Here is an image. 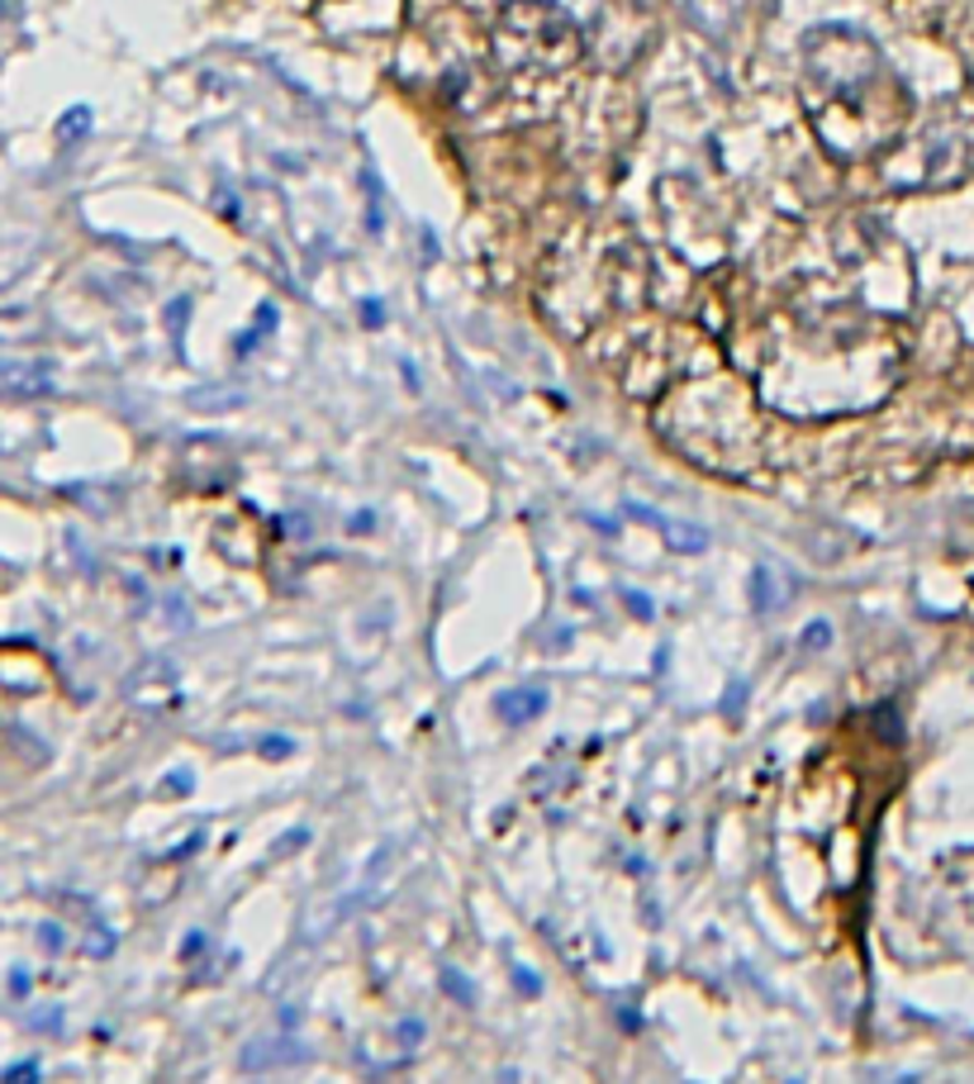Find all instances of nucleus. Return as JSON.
I'll return each instance as SVG.
<instances>
[{"instance_id": "1", "label": "nucleus", "mask_w": 974, "mask_h": 1084, "mask_svg": "<svg viewBox=\"0 0 974 1084\" xmlns=\"http://www.w3.org/2000/svg\"><path fill=\"white\" fill-rule=\"evenodd\" d=\"M804 91L813 124L841 163L889 148L903 129V86L856 29H818L804 39Z\"/></svg>"}, {"instance_id": "2", "label": "nucleus", "mask_w": 974, "mask_h": 1084, "mask_svg": "<svg viewBox=\"0 0 974 1084\" xmlns=\"http://www.w3.org/2000/svg\"><path fill=\"white\" fill-rule=\"evenodd\" d=\"M576 24L552 0H514L500 14L494 58L504 62V72H562L566 62H576Z\"/></svg>"}, {"instance_id": "3", "label": "nucleus", "mask_w": 974, "mask_h": 1084, "mask_svg": "<svg viewBox=\"0 0 974 1084\" xmlns=\"http://www.w3.org/2000/svg\"><path fill=\"white\" fill-rule=\"evenodd\" d=\"M177 695H181V685H177V671H171L167 661H143L138 676L129 680V699L138 709H171Z\"/></svg>"}, {"instance_id": "4", "label": "nucleus", "mask_w": 974, "mask_h": 1084, "mask_svg": "<svg viewBox=\"0 0 974 1084\" xmlns=\"http://www.w3.org/2000/svg\"><path fill=\"white\" fill-rule=\"evenodd\" d=\"M305 1061V1046L295 1038H258L243 1046V1071H276V1065Z\"/></svg>"}, {"instance_id": "5", "label": "nucleus", "mask_w": 974, "mask_h": 1084, "mask_svg": "<svg viewBox=\"0 0 974 1084\" xmlns=\"http://www.w3.org/2000/svg\"><path fill=\"white\" fill-rule=\"evenodd\" d=\"M542 709H547V690H542V685H523V690H504L500 699H494V713H500V719H504L509 728L533 723Z\"/></svg>"}, {"instance_id": "6", "label": "nucleus", "mask_w": 974, "mask_h": 1084, "mask_svg": "<svg viewBox=\"0 0 974 1084\" xmlns=\"http://www.w3.org/2000/svg\"><path fill=\"white\" fill-rule=\"evenodd\" d=\"M628 509H632L637 519H651V523H657V529L666 533V542H670V548H675V552H704V548H709V533L699 529V523H675V519H661L657 509H642V504H628Z\"/></svg>"}, {"instance_id": "7", "label": "nucleus", "mask_w": 974, "mask_h": 1084, "mask_svg": "<svg viewBox=\"0 0 974 1084\" xmlns=\"http://www.w3.org/2000/svg\"><path fill=\"white\" fill-rule=\"evenodd\" d=\"M0 381H6L10 395H39V390H48V362H34V372H29V376H24L20 362H6Z\"/></svg>"}, {"instance_id": "8", "label": "nucleus", "mask_w": 974, "mask_h": 1084, "mask_svg": "<svg viewBox=\"0 0 974 1084\" xmlns=\"http://www.w3.org/2000/svg\"><path fill=\"white\" fill-rule=\"evenodd\" d=\"M752 585H756V609L761 614H771V609H779V604H785V590L775 585V571L771 566H761L756 576H752Z\"/></svg>"}, {"instance_id": "9", "label": "nucleus", "mask_w": 974, "mask_h": 1084, "mask_svg": "<svg viewBox=\"0 0 974 1084\" xmlns=\"http://www.w3.org/2000/svg\"><path fill=\"white\" fill-rule=\"evenodd\" d=\"M442 990L452 994L457 1003H467V1009H475V999H481V994H475V984H471L467 976H461L457 966H447V970H442Z\"/></svg>"}, {"instance_id": "10", "label": "nucleus", "mask_w": 974, "mask_h": 1084, "mask_svg": "<svg viewBox=\"0 0 974 1084\" xmlns=\"http://www.w3.org/2000/svg\"><path fill=\"white\" fill-rule=\"evenodd\" d=\"M86 124H91V110H72V115L62 119V134H67V138H82Z\"/></svg>"}, {"instance_id": "11", "label": "nucleus", "mask_w": 974, "mask_h": 1084, "mask_svg": "<svg viewBox=\"0 0 974 1084\" xmlns=\"http://www.w3.org/2000/svg\"><path fill=\"white\" fill-rule=\"evenodd\" d=\"M399 1042H405V1046L423 1042V1023H399Z\"/></svg>"}, {"instance_id": "12", "label": "nucleus", "mask_w": 974, "mask_h": 1084, "mask_svg": "<svg viewBox=\"0 0 974 1084\" xmlns=\"http://www.w3.org/2000/svg\"><path fill=\"white\" fill-rule=\"evenodd\" d=\"M39 1075V1065L34 1061H29V1065H10V1071H6V1080L14 1084V1080H34Z\"/></svg>"}, {"instance_id": "13", "label": "nucleus", "mask_w": 974, "mask_h": 1084, "mask_svg": "<svg viewBox=\"0 0 974 1084\" xmlns=\"http://www.w3.org/2000/svg\"><path fill=\"white\" fill-rule=\"evenodd\" d=\"M39 932H43V947H48V951H57V947H62V928H53V923H43Z\"/></svg>"}, {"instance_id": "14", "label": "nucleus", "mask_w": 974, "mask_h": 1084, "mask_svg": "<svg viewBox=\"0 0 974 1084\" xmlns=\"http://www.w3.org/2000/svg\"><path fill=\"white\" fill-rule=\"evenodd\" d=\"M514 980H519V990H523V994H537V976H528L523 966H514Z\"/></svg>"}, {"instance_id": "15", "label": "nucleus", "mask_w": 974, "mask_h": 1084, "mask_svg": "<svg viewBox=\"0 0 974 1084\" xmlns=\"http://www.w3.org/2000/svg\"><path fill=\"white\" fill-rule=\"evenodd\" d=\"M880 732H884V738H889V742H899V719H893V713H889V709L880 713Z\"/></svg>"}, {"instance_id": "16", "label": "nucleus", "mask_w": 974, "mask_h": 1084, "mask_svg": "<svg viewBox=\"0 0 974 1084\" xmlns=\"http://www.w3.org/2000/svg\"><path fill=\"white\" fill-rule=\"evenodd\" d=\"M167 780H171V785H167V794H186V790H190V775H186V771H171Z\"/></svg>"}, {"instance_id": "17", "label": "nucleus", "mask_w": 974, "mask_h": 1084, "mask_svg": "<svg viewBox=\"0 0 974 1084\" xmlns=\"http://www.w3.org/2000/svg\"><path fill=\"white\" fill-rule=\"evenodd\" d=\"M34 1028H43V1032H57V1028H62V1018H57V1013H43V1018L34 1013Z\"/></svg>"}, {"instance_id": "18", "label": "nucleus", "mask_w": 974, "mask_h": 1084, "mask_svg": "<svg viewBox=\"0 0 974 1084\" xmlns=\"http://www.w3.org/2000/svg\"><path fill=\"white\" fill-rule=\"evenodd\" d=\"M205 951V937L196 932V937H186V947H181V956H186V961H190V956H200Z\"/></svg>"}, {"instance_id": "19", "label": "nucleus", "mask_w": 974, "mask_h": 1084, "mask_svg": "<svg viewBox=\"0 0 974 1084\" xmlns=\"http://www.w3.org/2000/svg\"><path fill=\"white\" fill-rule=\"evenodd\" d=\"M24 990H29V976H24V970H14V976H10V994H14V999H20Z\"/></svg>"}, {"instance_id": "20", "label": "nucleus", "mask_w": 974, "mask_h": 1084, "mask_svg": "<svg viewBox=\"0 0 974 1084\" xmlns=\"http://www.w3.org/2000/svg\"><path fill=\"white\" fill-rule=\"evenodd\" d=\"M200 842H205V833H196V837H190V842H181V847H177V852H171V856H177V861H181V856H190V852H200Z\"/></svg>"}, {"instance_id": "21", "label": "nucleus", "mask_w": 974, "mask_h": 1084, "mask_svg": "<svg viewBox=\"0 0 974 1084\" xmlns=\"http://www.w3.org/2000/svg\"><path fill=\"white\" fill-rule=\"evenodd\" d=\"M628 604H632V614H637V618H651V600H637V595H628Z\"/></svg>"}, {"instance_id": "22", "label": "nucleus", "mask_w": 974, "mask_h": 1084, "mask_svg": "<svg viewBox=\"0 0 974 1084\" xmlns=\"http://www.w3.org/2000/svg\"><path fill=\"white\" fill-rule=\"evenodd\" d=\"M827 643V624H813V633H808V647H823Z\"/></svg>"}, {"instance_id": "23", "label": "nucleus", "mask_w": 974, "mask_h": 1084, "mask_svg": "<svg viewBox=\"0 0 974 1084\" xmlns=\"http://www.w3.org/2000/svg\"><path fill=\"white\" fill-rule=\"evenodd\" d=\"M471 6H475V0H471Z\"/></svg>"}]
</instances>
